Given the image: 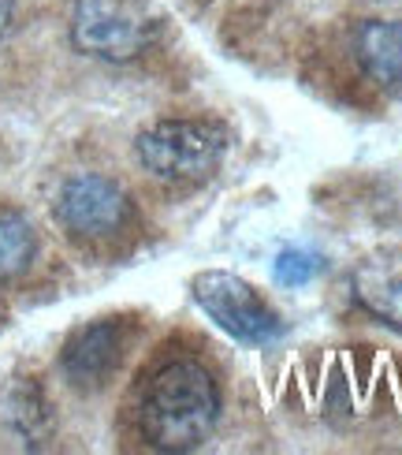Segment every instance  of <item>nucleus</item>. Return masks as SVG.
Masks as SVG:
<instances>
[{
  "label": "nucleus",
  "instance_id": "obj_8",
  "mask_svg": "<svg viewBox=\"0 0 402 455\" xmlns=\"http://www.w3.org/2000/svg\"><path fill=\"white\" fill-rule=\"evenodd\" d=\"M354 56L380 90L402 86V19H369L354 34Z\"/></svg>",
  "mask_w": 402,
  "mask_h": 455
},
{
  "label": "nucleus",
  "instance_id": "obj_2",
  "mask_svg": "<svg viewBox=\"0 0 402 455\" xmlns=\"http://www.w3.org/2000/svg\"><path fill=\"white\" fill-rule=\"evenodd\" d=\"M164 30V15L153 0H75L71 45L105 64H130L146 56Z\"/></svg>",
  "mask_w": 402,
  "mask_h": 455
},
{
  "label": "nucleus",
  "instance_id": "obj_7",
  "mask_svg": "<svg viewBox=\"0 0 402 455\" xmlns=\"http://www.w3.org/2000/svg\"><path fill=\"white\" fill-rule=\"evenodd\" d=\"M351 288L366 314L391 329H402V246H384L358 261Z\"/></svg>",
  "mask_w": 402,
  "mask_h": 455
},
{
  "label": "nucleus",
  "instance_id": "obj_9",
  "mask_svg": "<svg viewBox=\"0 0 402 455\" xmlns=\"http://www.w3.org/2000/svg\"><path fill=\"white\" fill-rule=\"evenodd\" d=\"M4 422L23 441V448H45V441L52 437V407L45 400L42 385L30 381V377L12 381L4 395Z\"/></svg>",
  "mask_w": 402,
  "mask_h": 455
},
{
  "label": "nucleus",
  "instance_id": "obj_6",
  "mask_svg": "<svg viewBox=\"0 0 402 455\" xmlns=\"http://www.w3.org/2000/svg\"><path fill=\"white\" fill-rule=\"evenodd\" d=\"M120 358H123V325L105 317L71 332L60 355V366L75 388H101L116 373Z\"/></svg>",
  "mask_w": 402,
  "mask_h": 455
},
{
  "label": "nucleus",
  "instance_id": "obj_10",
  "mask_svg": "<svg viewBox=\"0 0 402 455\" xmlns=\"http://www.w3.org/2000/svg\"><path fill=\"white\" fill-rule=\"evenodd\" d=\"M37 258V232L15 210H0V280L23 276Z\"/></svg>",
  "mask_w": 402,
  "mask_h": 455
},
{
  "label": "nucleus",
  "instance_id": "obj_5",
  "mask_svg": "<svg viewBox=\"0 0 402 455\" xmlns=\"http://www.w3.org/2000/svg\"><path fill=\"white\" fill-rule=\"evenodd\" d=\"M52 213L71 239L108 243L120 239L134 224V202L116 180L98 172H79L60 183Z\"/></svg>",
  "mask_w": 402,
  "mask_h": 455
},
{
  "label": "nucleus",
  "instance_id": "obj_4",
  "mask_svg": "<svg viewBox=\"0 0 402 455\" xmlns=\"http://www.w3.org/2000/svg\"><path fill=\"white\" fill-rule=\"evenodd\" d=\"M190 295H194L198 310L213 321L220 332H227L239 344L264 347L276 344L287 332L280 314L254 291V283H246L239 273L227 269H205L190 280Z\"/></svg>",
  "mask_w": 402,
  "mask_h": 455
},
{
  "label": "nucleus",
  "instance_id": "obj_11",
  "mask_svg": "<svg viewBox=\"0 0 402 455\" xmlns=\"http://www.w3.org/2000/svg\"><path fill=\"white\" fill-rule=\"evenodd\" d=\"M324 269H328V261H324V254L313 251V246H283L272 261V276L280 288H305V283H313Z\"/></svg>",
  "mask_w": 402,
  "mask_h": 455
},
{
  "label": "nucleus",
  "instance_id": "obj_3",
  "mask_svg": "<svg viewBox=\"0 0 402 455\" xmlns=\"http://www.w3.org/2000/svg\"><path fill=\"white\" fill-rule=\"evenodd\" d=\"M227 131L209 120H161L134 139V157L153 180L164 183H201L220 168Z\"/></svg>",
  "mask_w": 402,
  "mask_h": 455
},
{
  "label": "nucleus",
  "instance_id": "obj_1",
  "mask_svg": "<svg viewBox=\"0 0 402 455\" xmlns=\"http://www.w3.org/2000/svg\"><path fill=\"white\" fill-rule=\"evenodd\" d=\"M220 385L198 358H168L138 392V433L157 451H194L220 422Z\"/></svg>",
  "mask_w": 402,
  "mask_h": 455
},
{
  "label": "nucleus",
  "instance_id": "obj_12",
  "mask_svg": "<svg viewBox=\"0 0 402 455\" xmlns=\"http://www.w3.org/2000/svg\"><path fill=\"white\" fill-rule=\"evenodd\" d=\"M12 15H15V0H0V37L8 34V27H12Z\"/></svg>",
  "mask_w": 402,
  "mask_h": 455
}]
</instances>
